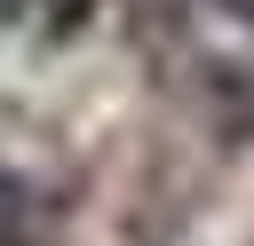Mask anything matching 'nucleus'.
I'll list each match as a JSON object with an SVG mask.
<instances>
[{"label":"nucleus","mask_w":254,"mask_h":246,"mask_svg":"<svg viewBox=\"0 0 254 246\" xmlns=\"http://www.w3.org/2000/svg\"><path fill=\"white\" fill-rule=\"evenodd\" d=\"M238 16H246V24H254V0H238Z\"/></svg>","instance_id":"obj_2"},{"label":"nucleus","mask_w":254,"mask_h":246,"mask_svg":"<svg viewBox=\"0 0 254 246\" xmlns=\"http://www.w3.org/2000/svg\"><path fill=\"white\" fill-rule=\"evenodd\" d=\"M16 8H32V0H0V16H16Z\"/></svg>","instance_id":"obj_1"}]
</instances>
